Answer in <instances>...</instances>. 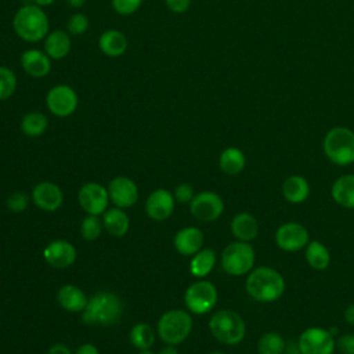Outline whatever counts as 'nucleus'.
Segmentation results:
<instances>
[{
	"label": "nucleus",
	"mask_w": 354,
	"mask_h": 354,
	"mask_svg": "<svg viewBox=\"0 0 354 354\" xmlns=\"http://www.w3.org/2000/svg\"><path fill=\"white\" fill-rule=\"evenodd\" d=\"M245 288L248 295L256 301L271 303L283 295L285 279L275 268L261 266L248 274Z\"/></svg>",
	"instance_id": "f257e3e1"
},
{
	"label": "nucleus",
	"mask_w": 354,
	"mask_h": 354,
	"mask_svg": "<svg viewBox=\"0 0 354 354\" xmlns=\"http://www.w3.org/2000/svg\"><path fill=\"white\" fill-rule=\"evenodd\" d=\"M82 313V321L84 324L109 326L120 319L123 304L115 293L102 290L88 299L87 306Z\"/></svg>",
	"instance_id": "f03ea898"
},
{
	"label": "nucleus",
	"mask_w": 354,
	"mask_h": 354,
	"mask_svg": "<svg viewBox=\"0 0 354 354\" xmlns=\"http://www.w3.org/2000/svg\"><path fill=\"white\" fill-rule=\"evenodd\" d=\"M50 22L47 14L37 4L22 6L12 18V29L17 36L25 41L36 43L48 33Z\"/></svg>",
	"instance_id": "7ed1b4c3"
},
{
	"label": "nucleus",
	"mask_w": 354,
	"mask_h": 354,
	"mask_svg": "<svg viewBox=\"0 0 354 354\" xmlns=\"http://www.w3.org/2000/svg\"><path fill=\"white\" fill-rule=\"evenodd\" d=\"M209 329L217 342L227 346L241 343L246 333L243 318L232 310H220L214 313L209 319Z\"/></svg>",
	"instance_id": "20e7f679"
},
{
	"label": "nucleus",
	"mask_w": 354,
	"mask_h": 354,
	"mask_svg": "<svg viewBox=\"0 0 354 354\" xmlns=\"http://www.w3.org/2000/svg\"><path fill=\"white\" fill-rule=\"evenodd\" d=\"M322 147L332 163L337 166L354 163V131L351 129L343 126L332 127L326 131Z\"/></svg>",
	"instance_id": "39448f33"
},
{
	"label": "nucleus",
	"mask_w": 354,
	"mask_h": 354,
	"mask_svg": "<svg viewBox=\"0 0 354 354\" xmlns=\"http://www.w3.org/2000/svg\"><path fill=\"white\" fill-rule=\"evenodd\" d=\"M254 259V249L249 242L235 241L224 248L221 253V267L227 274L241 277L253 270Z\"/></svg>",
	"instance_id": "423d86ee"
},
{
	"label": "nucleus",
	"mask_w": 354,
	"mask_h": 354,
	"mask_svg": "<svg viewBox=\"0 0 354 354\" xmlns=\"http://www.w3.org/2000/svg\"><path fill=\"white\" fill-rule=\"evenodd\" d=\"M192 329V317L184 310H169L158 321V333L167 344L183 343Z\"/></svg>",
	"instance_id": "0eeeda50"
},
{
	"label": "nucleus",
	"mask_w": 354,
	"mask_h": 354,
	"mask_svg": "<svg viewBox=\"0 0 354 354\" xmlns=\"http://www.w3.org/2000/svg\"><path fill=\"white\" fill-rule=\"evenodd\" d=\"M218 299V293L216 286L205 279H199L194 283H191L185 293H184V301L188 310L194 314H206L216 306Z\"/></svg>",
	"instance_id": "6e6552de"
},
{
	"label": "nucleus",
	"mask_w": 354,
	"mask_h": 354,
	"mask_svg": "<svg viewBox=\"0 0 354 354\" xmlns=\"http://www.w3.org/2000/svg\"><path fill=\"white\" fill-rule=\"evenodd\" d=\"M297 347L300 354H333L336 343L330 330L311 326L303 330Z\"/></svg>",
	"instance_id": "1a4fd4ad"
},
{
	"label": "nucleus",
	"mask_w": 354,
	"mask_h": 354,
	"mask_svg": "<svg viewBox=\"0 0 354 354\" xmlns=\"http://www.w3.org/2000/svg\"><path fill=\"white\" fill-rule=\"evenodd\" d=\"M79 104L76 91L68 84H57L51 87L46 95L47 109L58 118L71 116Z\"/></svg>",
	"instance_id": "9d476101"
},
{
	"label": "nucleus",
	"mask_w": 354,
	"mask_h": 354,
	"mask_svg": "<svg viewBox=\"0 0 354 354\" xmlns=\"http://www.w3.org/2000/svg\"><path fill=\"white\" fill-rule=\"evenodd\" d=\"M189 212L201 221H213L223 214L224 202L218 194L213 191H202L195 194L189 202Z\"/></svg>",
	"instance_id": "9b49d317"
},
{
	"label": "nucleus",
	"mask_w": 354,
	"mask_h": 354,
	"mask_svg": "<svg viewBox=\"0 0 354 354\" xmlns=\"http://www.w3.org/2000/svg\"><path fill=\"white\" fill-rule=\"evenodd\" d=\"M275 242L283 252H297L307 246L310 235L307 228L296 221H288L278 227L275 232Z\"/></svg>",
	"instance_id": "f8f14e48"
},
{
	"label": "nucleus",
	"mask_w": 354,
	"mask_h": 354,
	"mask_svg": "<svg viewBox=\"0 0 354 354\" xmlns=\"http://www.w3.org/2000/svg\"><path fill=\"white\" fill-rule=\"evenodd\" d=\"M77 201L80 207L87 214H94V216L104 214L109 202L108 189L98 183H86L79 189Z\"/></svg>",
	"instance_id": "ddd939ff"
},
{
	"label": "nucleus",
	"mask_w": 354,
	"mask_h": 354,
	"mask_svg": "<svg viewBox=\"0 0 354 354\" xmlns=\"http://www.w3.org/2000/svg\"><path fill=\"white\" fill-rule=\"evenodd\" d=\"M106 189L112 203L120 209L131 207L138 199V188L136 183L124 176H118L112 178Z\"/></svg>",
	"instance_id": "4468645a"
},
{
	"label": "nucleus",
	"mask_w": 354,
	"mask_h": 354,
	"mask_svg": "<svg viewBox=\"0 0 354 354\" xmlns=\"http://www.w3.org/2000/svg\"><path fill=\"white\" fill-rule=\"evenodd\" d=\"M174 196L165 188L155 189L145 202V212L155 221L167 220L174 210Z\"/></svg>",
	"instance_id": "2eb2a0df"
},
{
	"label": "nucleus",
	"mask_w": 354,
	"mask_h": 354,
	"mask_svg": "<svg viewBox=\"0 0 354 354\" xmlns=\"http://www.w3.org/2000/svg\"><path fill=\"white\" fill-rule=\"evenodd\" d=\"M43 257L54 268H66L75 263L76 249L71 242L57 239L44 248Z\"/></svg>",
	"instance_id": "dca6fc26"
},
{
	"label": "nucleus",
	"mask_w": 354,
	"mask_h": 354,
	"mask_svg": "<svg viewBox=\"0 0 354 354\" xmlns=\"http://www.w3.org/2000/svg\"><path fill=\"white\" fill-rule=\"evenodd\" d=\"M32 199L37 207L46 212H54L61 207L64 202V194L61 188L50 181H43L35 185L32 191Z\"/></svg>",
	"instance_id": "f3484780"
},
{
	"label": "nucleus",
	"mask_w": 354,
	"mask_h": 354,
	"mask_svg": "<svg viewBox=\"0 0 354 354\" xmlns=\"http://www.w3.org/2000/svg\"><path fill=\"white\" fill-rule=\"evenodd\" d=\"M21 66L30 77H44L51 71V58L37 48L25 50L21 55Z\"/></svg>",
	"instance_id": "a211bd4d"
},
{
	"label": "nucleus",
	"mask_w": 354,
	"mask_h": 354,
	"mask_svg": "<svg viewBox=\"0 0 354 354\" xmlns=\"http://www.w3.org/2000/svg\"><path fill=\"white\" fill-rule=\"evenodd\" d=\"M174 248L183 256H194L202 249L203 232L196 227L181 228L174 235Z\"/></svg>",
	"instance_id": "6ab92c4d"
},
{
	"label": "nucleus",
	"mask_w": 354,
	"mask_h": 354,
	"mask_svg": "<svg viewBox=\"0 0 354 354\" xmlns=\"http://www.w3.org/2000/svg\"><path fill=\"white\" fill-rule=\"evenodd\" d=\"M72 48L71 35L65 30L57 29L47 33L44 37V51L51 59L65 58Z\"/></svg>",
	"instance_id": "aec40b11"
},
{
	"label": "nucleus",
	"mask_w": 354,
	"mask_h": 354,
	"mask_svg": "<svg viewBox=\"0 0 354 354\" xmlns=\"http://www.w3.org/2000/svg\"><path fill=\"white\" fill-rule=\"evenodd\" d=\"M98 47L102 54L111 58L120 57L127 50V37L118 29H108L101 33L98 39Z\"/></svg>",
	"instance_id": "412c9836"
},
{
	"label": "nucleus",
	"mask_w": 354,
	"mask_h": 354,
	"mask_svg": "<svg viewBox=\"0 0 354 354\" xmlns=\"http://www.w3.org/2000/svg\"><path fill=\"white\" fill-rule=\"evenodd\" d=\"M231 232L236 238V241L250 242L259 234V223L256 217L250 213H238L231 220Z\"/></svg>",
	"instance_id": "4be33fe9"
},
{
	"label": "nucleus",
	"mask_w": 354,
	"mask_h": 354,
	"mask_svg": "<svg viewBox=\"0 0 354 354\" xmlns=\"http://www.w3.org/2000/svg\"><path fill=\"white\" fill-rule=\"evenodd\" d=\"M57 300L64 310L71 313L83 311L88 301L84 292L75 285H64L57 293Z\"/></svg>",
	"instance_id": "5701e85b"
},
{
	"label": "nucleus",
	"mask_w": 354,
	"mask_h": 354,
	"mask_svg": "<svg viewBox=\"0 0 354 354\" xmlns=\"http://www.w3.org/2000/svg\"><path fill=\"white\" fill-rule=\"evenodd\" d=\"M330 194L337 205L346 209H354V174L337 177L332 184Z\"/></svg>",
	"instance_id": "b1692460"
},
{
	"label": "nucleus",
	"mask_w": 354,
	"mask_h": 354,
	"mask_svg": "<svg viewBox=\"0 0 354 354\" xmlns=\"http://www.w3.org/2000/svg\"><path fill=\"white\" fill-rule=\"evenodd\" d=\"M282 195L290 203H301L310 195V184L303 176H289L282 184Z\"/></svg>",
	"instance_id": "393cba45"
},
{
	"label": "nucleus",
	"mask_w": 354,
	"mask_h": 354,
	"mask_svg": "<svg viewBox=\"0 0 354 354\" xmlns=\"http://www.w3.org/2000/svg\"><path fill=\"white\" fill-rule=\"evenodd\" d=\"M102 224L104 228L112 235V236H123L130 227V220L127 214L120 207H112L106 209L102 214Z\"/></svg>",
	"instance_id": "a878e982"
},
{
	"label": "nucleus",
	"mask_w": 354,
	"mask_h": 354,
	"mask_svg": "<svg viewBox=\"0 0 354 354\" xmlns=\"http://www.w3.org/2000/svg\"><path fill=\"white\" fill-rule=\"evenodd\" d=\"M246 165V158L243 152L236 147H228L225 148L218 158V166L221 171H224L228 176H236L239 174Z\"/></svg>",
	"instance_id": "bb28decb"
},
{
	"label": "nucleus",
	"mask_w": 354,
	"mask_h": 354,
	"mask_svg": "<svg viewBox=\"0 0 354 354\" xmlns=\"http://www.w3.org/2000/svg\"><path fill=\"white\" fill-rule=\"evenodd\" d=\"M304 257L307 264L317 271L326 270L330 263V253L328 248L319 241H310L304 248Z\"/></svg>",
	"instance_id": "cd10ccee"
},
{
	"label": "nucleus",
	"mask_w": 354,
	"mask_h": 354,
	"mask_svg": "<svg viewBox=\"0 0 354 354\" xmlns=\"http://www.w3.org/2000/svg\"><path fill=\"white\" fill-rule=\"evenodd\" d=\"M216 264V252L210 248L201 249L196 252L189 261V271L196 278H203L210 274Z\"/></svg>",
	"instance_id": "c85d7f7f"
},
{
	"label": "nucleus",
	"mask_w": 354,
	"mask_h": 354,
	"mask_svg": "<svg viewBox=\"0 0 354 354\" xmlns=\"http://www.w3.org/2000/svg\"><path fill=\"white\" fill-rule=\"evenodd\" d=\"M48 127V119L44 113L32 111L24 115L21 120V130L28 137H39L46 133Z\"/></svg>",
	"instance_id": "c756f323"
},
{
	"label": "nucleus",
	"mask_w": 354,
	"mask_h": 354,
	"mask_svg": "<svg viewBox=\"0 0 354 354\" xmlns=\"http://www.w3.org/2000/svg\"><path fill=\"white\" fill-rule=\"evenodd\" d=\"M286 347L285 339L278 332H266L260 336L257 343L259 354H283Z\"/></svg>",
	"instance_id": "7c9ffc66"
},
{
	"label": "nucleus",
	"mask_w": 354,
	"mask_h": 354,
	"mask_svg": "<svg viewBox=\"0 0 354 354\" xmlns=\"http://www.w3.org/2000/svg\"><path fill=\"white\" fill-rule=\"evenodd\" d=\"M130 342L138 350L149 348L155 342V332L152 326L145 322H140L134 325L130 330Z\"/></svg>",
	"instance_id": "2f4dec72"
},
{
	"label": "nucleus",
	"mask_w": 354,
	"mask_h": 354,
	"mask_svg": "<svg viewBox=\"0 0 354 354\" xmlns=\"http://www.w3.org/2000/svg\"><path fill=\"white\" fill-rule=\"evenodd\" d=\"M17 76L12 69L0 65V101L8 100L17 90Z\"/></svg>",
	"instance_id": "473e14b6"
},
{
	"label": "nucleus",
	"mask_w": 354,
	"mask_h": 354,
	"mask_svg": "<svg viewBox=\"0 0 354 354\" xmlns=\"http://www.w3.org/2000/svg\"><path fill=\"white\" fill-rule=\"evenodd\" d=\"M104 224L98 216L87 214L80 225V234L86 241H95L102 232Z\"/></svg>",
	"instance_id": "72a5a7b5"
},
{
	"label": "nucleus",
	"mask_w": 354,
	"mask_h": 354,
	"mask_svg": "<svg viewBox=\"0 0 354 354\" xmlns=\"http://www.w3.org/2000/svg\"><path fill=\"white\" fill-rule=\"evenodd\" d=\"M68 33L72 36H80L88 29V18L83 12H75L68 19Z\"/></svg>",
	"instance_id": "f704fd0d"
},
{
	"label": "nucleus",
	"mask_w": 354,
	"mask_h": 354,
	"mask_svg": "<svg viewBox=\"0 0 354 354\" xmlns=\"http://www.w3.org/2000/svg\"><path fill=\"white\" fill-rule=\"evenodd\" d=\"M112 8L120 15H131L142 4V0H111Z\"/></svg>",
	"instance_id": "c9c22d12"
},
{
	"label": "nucleus",
	"mask_w": 354,
	"mask_h": 354,
	"mask_svg": "<svg viewBox=\"0 0 354 354\" xmlns=\"http://www.w3.org/2000/svg\"><path fill=\"white\" fill-rule=\"evenodd\" d=\"M28 202H29V199H28V196H26V194L25 192H12L8 198H7V201H6V203H7V207L11 210V212H14V213H21V212H24L26 207H28Z\"/></svg>",
	"instance_id": "e433bc0d"
},
{
	"label": "nucleus",
	"mask_w": 354,
	"mask_h": 354,
	"mask_svg": "<svg viewBox=\"0 0 354 354\" xmlns=\"http://www.w3.org/2000/svg\"><path fill=\"white\" fill-rule=\"evenodd\" d=\"M173 196L180 203H189L192 201V198L195 196V192H194V188L189 184L183 183V184L176 187V189L173 192Z\"/></svg>",
	"instance_id": "4c0bfd02"
},
{
	"label": "nucleus",
	"mask_w": 354,
	"mask_h": 354,
	"mask_svg": "<svg viewBox=\"0 0 354 354\" xmlns=\"http://www.w3.org/2000/svg\"><path fill=\"white\" fill-rule=\"evenodd\" d=\"M335 343L342 354H354V333L340 335Z\"/></svg>",
	"instance_id": "58836bf2"
},
{
	"label": "nucleus",
	"mask_w": 354,
	"mask_h": 354,
	"mask_svg": "<svg viewBox=\"0 0 354 354\" xmlns=\"http://www.w3.org/2000/svg\"><path fill=\"white\" fill-rule=\"evenodd\" d=\"M165 3L166 7L174 14H183L191 6V0H165Z\"/></svg>",
	"instance_id": "ea45409f"
},
{
	"label": "nucleus",
	"mask_w": 354,
	"mask_h": 354,
	"mask_svg": "<svg viewBox=\"0 0 354 354\" xmlns=\"http://www.w3.org/2000/svg\"><path fill=\"white\" fill-rule=\"evenodd\" d=\"M75 354H100V353H98V348H97L94 344H91V343H84V344H82V346L77 347V350H76Z\"/></svg>",
	"instance_id": "a19ab883"
},
{
	"label": "nucleus",
	"mask_w": 354,
	"mask_h": 354,
	"mask_svg": "<svg viewBox=\"0 0 354 354\" xmlns=\"http://www.w3.org/2000/svg\"><path fill=\"white\" fill-rule=\"evenodd\" d=\"M48 354H72V353L68 346H65L62 343H57L48 348Z\"/></svg>",
	"instance_id": "79ce46f5"
},
{
	"label": "nucleus",
	"mask_w": 354,
	"mask_h": 354,
	"mask_svg": "<svg viewBox=\"0 0 354 354\" xmlns=\"http://www.w3.org/2000/svg\"><path fill=\"white\" fill-rule=\"evenodd\" d=\"M344 319H346L347 324L354 326V303L348 304L346 307V310H344Z\"/></svg>",
	"instance_id": "37998d69"
},
{
	"label": "nucleus",
	"mask_w": 354,
	"mask_h": 354,
	"mask_svg": "<svg viewBox=\"0 0 354 354\" xmlns=\"http://www.w3.org/2000/svg\"><path fill=\"white\" fill-rule=\"evenodd\" d=\"M66 3H68V6L72 7V8H80V7L84 6L86 0H66Z\"/></svg>",
	"instance_id": "c03bdc74"
},
{
	"label": "nucleus",
	"mask_w": 354,
	"mask_h": 354,
	"mask_svg": "<svg viewBox=\"0 0 354 354\" xmlns=\"http://www.w3.org/2000/svg\"><path fill=\"white\" fill-rule=\"evenodd\" d=\"M158 354H178V351L171 344H169V346L163 347Z\"/></svg>",
	"instance_id": "a18cd8bd"
},
{
	"label": "nucleus",
	"mask_w": 354,
	"mask_h": 354,
	"mask_svg": "<svg viewBox=\"0 0 354 354\" xmlns=\"http://www.w3.org/2000/svg\"><path fill=\"white\" fill-rule=\"evenodd\" d=\"M57 0H33V3L35 4H37V6H40V7H47V6H51V4H54Z\"/></svg>",
	"instance_id": "49530a36"
},
{
	"label": "nucleus",
	"mask_w": 354,
	"mask_h": 354,
	"mask_svg": "<svg viewBox=\"0 0 354 354\" xmlns=\"http://www.w3.org/2000/svg\"><path fill=\"white\" fill-rule=\"evenodd\" d=\"M138 354H153V353L149 348H144V350H140Z\"/></svg>",
	"instance_id": "de8ad7c7"
},
{
	"label": "nucleus",
	"mask_w": 354,
	"mask_h": 354,
	"mask_svg": "<svg viewBox=\"0 0 354 354\" xmlns=\"http://www.w3.org/2000/svg\"><path fill=\"white\" fill-rule=\"evenodd\" d=\"M212 354H224V353H220V351H214V353H212Z\"/></svg>",
	"instance_id": "09e8293b"
}]
</instances>
